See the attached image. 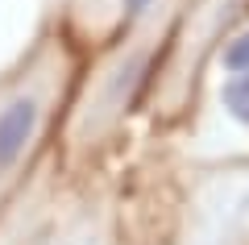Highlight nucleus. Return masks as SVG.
Wrapping results in <instances>:
<instances>
[{
	"instance_id": "3",
	"label": "nucleus",
	"mask_w": 249,
	"mask_h": 245,
	"mask_svg": "<svg viewBox=\"0 0 249 245\" xmlns=\"http://www.w3.org/2000/svg\"><path fill=\"white\" fill-rule=\"evenodd\" d=\"M79 71L83 62L67 38H46L0 88V200L34 167L37 150L71 104Z\"/></svg>"
},
{
	"instance_id": "4",
	"label": "nucleus",
	"mask_w": 249,
	"mask_h": 245,
	"mask_svg": "<svg viewBox=\"0 0 249 245\" xmlns=\"http://www.w3.org/2000/svg\"><path fill=\"white\" fill-rule=\"evenodd\" d=\"M183 220L196 245H249V158L187 167Z\"/></svg>"
},
{
	"instance_id": "2",
	"label": "nucleus",
	"mask_w": 249,
	"mask_h": 245,
	"mask_svg": "<svg viewBox=\"0 0 249 245\" xmlns=\"http://www.w3.org/2000/svg\"><path fill=\"white\" fill-rule=\"evenodd\" d=\"M178 121V154L187 167L249 158V0L204 50Z\"/></svg>"
},
{
	"instance_id": "1",
	"label": "nucleus",
	"mask_w": 249,
	"mask_h": 245,
	"mask_svg": "<svg viewBox=\"0 0 249 245\" xmlns=\"http://www.w3.org/2000/svg\"><path fill=\"white\" fill-rule=\"evenodd\" d=\"M183 13L187 0H150L142 13L112 29L100 58L88 71H79V83H75L71 108H67L71 150L79 154L104 150L124 129V121L154 96Z\"/></svg>"
}]
</instances>
